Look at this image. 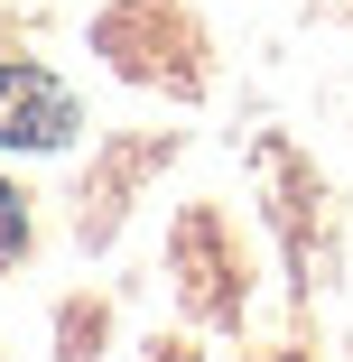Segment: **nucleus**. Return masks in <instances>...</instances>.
<instances>
[{
	"instance_id": "obj_2",
	"label": "nucleus",
	"mask_w": 353,
	"mask_h": 362,
	"mask_svg": "<svg viewBox=\"0 0 353 362\" xmlns=\"http://www.w3.org/2000/svg\"><path fill=\"white\" fill-rule=\"evenodd\" d=\"M19 242H28V214H19V195H10V186H0V269L19 260Z\"/></svg>"
},
{
	"instance_id": "obj_1",
	"label": "nucleus",
	"mask_w": 353,
	"mask_h": 362,
	"mask_svg": "<svg viewBox=\"0 0 353 362\" xmlns=\"http://www.w3.org/2000/svg\"><path fill=\"white\" fill-rule=\"evenodd\" d=\"M75 139V93L37 65H0V149H65Z\"/></svg>"
}]
</instances>
